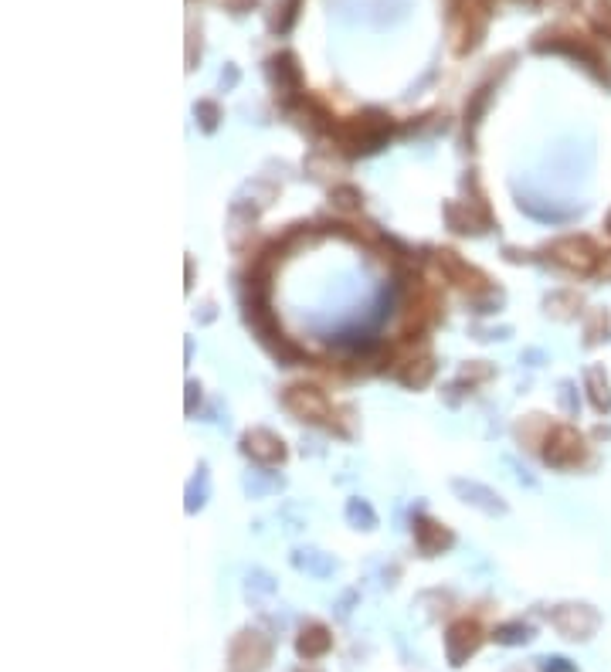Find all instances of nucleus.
<instances>
[{
  "instance_id": "obj_5",
  "label": "nucleus",
  "mask_w": 611,
  "mask_h": 672,
  "mask_svg": "<svg viewBox=\"0 0 611 672\" xmlns=\"http://www.w3.org/2000/svg\"><path fill=\"white\" fill-rule=\"evenodd\" d=\"M330 649V635H326V628H309V632H303V639H299V652H303L306 659H316L323 656V652Z\"/></svg>"
},
{
  "instance_id": "obj_3",
  "label": "nucleus",
  "mask_w": 611,
  "mask_h": 672,
  "mask_svg": "<svg viewBox=\"0 0 611 672\" xmlns=\"http://www.w3.org/2000/svg\"><path fill=\"white\" fill-rule=\"evenodd\" d=\"M584 252H591L588 241H561V245L554 248V258L564 265H571V269H591L595 255H584Z\"/></svg>"
},
{
  "instance_id": "obj_2",
  "label": "nucleus",
  "mask_w": 611,
  "mask_h": 672,
  "mask_svg": "<svg viewBox=\"0 0 611 672\" xmlns=\"http://www.w3.org/2000/svg\"><path fill=\"white\" fill-rule=\"evenodd\" d=\"M479 642H483V635H479V625H472V622L452 625V632H449V652H452L455 666H459V659H466V652H476Z\"/></svg>"
},
{
  "instance_id": "obj_4",
  "label": "nucleus",
  "mask_w": 611,
  "mask_h": 672,
  "mask_svg": "<svg viewBox=\"0 0 611 672\" xmlns=\"http://www.w3.org/2000/svg\"><path fill=\"white\" fill-rule=\"evenodd\" d=\"M248 452L262 462H275V459H282V442L272 438L269 432H255V435H248Z\"/></svg>"
},
{
  "instance_id": "obj_1",
  "label": "nucleus",
  "mask_w": 611,
  "mask_h": 672,
  "mask_svg": "<svg viewBox=\"0 0 611 672\" xmlns=\"http://www.w3.org/2000/svg\"><path fill=\"white\" fill-rule=\"evenodd\" d=\"M286 404L299 418H309V421H320L326 415V398L316 387H292Z\"/></svg>"
}]
</instances>
